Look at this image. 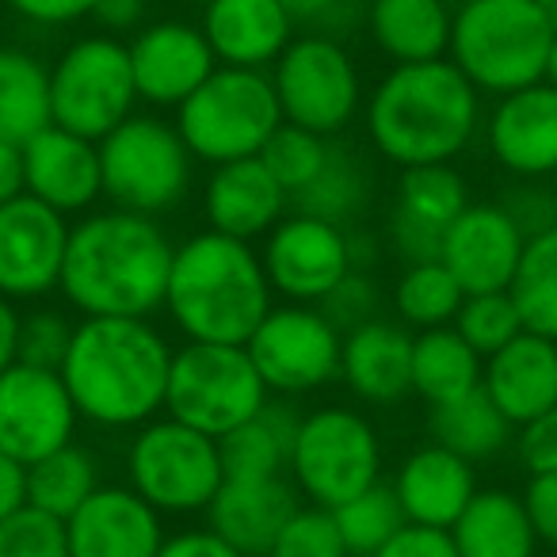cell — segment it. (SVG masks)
I'll return each mask as SVG.
<instances>
[{
	"label": "cell",
	"instance_id": "obj_1",
	"mask_svg": "<svg viewBox=\"0 0 557 557\" xmlns=\"http://www.w3.org/2000/svg\"><path fill=\"white\" fill-rule=\"evenodd\" d=\"M172 252L157 218L92 210L70 230L58 290L81 318H153L164 310Z\"/></svg>",
	"mask_w": 557,
	"mask_h": 557
},
{
	"label": "cell",
	"instance_id": "obj_2",
	"mask_svg": "<svg viewBox=\"0 0 557 557\" xmlns=\"http://www.w3.org/2000/svg\"><path fill=\"white\" fill-rule=\"evenodd\" d=\"M169 371L172 344L149 318H81L58 374L81 420L123 432L161 417Z\"/></svg>",
	"mask_w": 557,
	"mask_h": 557
},
{
	"label": "cell",
	"instance_id": "obj_3",
	"mask_svg": "<svg viewBox=\"0 0 557 557\" xmlns=\"http://www.w3.org/2000/svg\"><path fill=\"white\" fill-rule=\"evenodd\" d=\"M481 131V92L450 58L394 65L367 103V134L397 169L450 164Z\"/></svg>",
	"mask_w": 557,
	"mask_h": 557
},
{
	"label": "cell",
	"instance_id": "obj_4",
	"mask_svg": "<svg viewBox=\"0 0 557 557\" xmlns=\"http://www.w3.org/2000/svg\"><path fill=\"white\" fill-rule=\"evenodd\" d=\"M271 306L275 290L268 283L260 252L248 240L202 230L176 245L164 310L191 344L245 348Z\"/></svg>",
	"mask_w": 557,
	"mask_h": 557
},
{
	"label": "cell",
	"instance_id": "obj_5",
	"mask_svg": "<svg viewBox=\"0 0 557 557\" xmlns=\"http://www.w3.org/2000/svg\"><path fill=\"white\" fill-rule=\"evenodd\" d=\"M554 27L539 0H462L447 58L478 92L508 96L546 81Z\"/></svg>",
	"mask_w": 557,
	"mask_h": 557
},
{
	"label": "cell",
	"instance_id": "obj_6",
	"mask_svg": "<svg viewBox=\"0 0 557 557\" xmlns=\"http://www.w3.org/2000/svg\"><path fill=\"white\" fill-rule=\"evenodd\" d=\"M283 126L275 85L268 70L218 65L176 108V131L195 161L230 164L260 157L271 134Z\"/></svg>",
	"mask_w": 557,
	"mask_h": 557
},
{
	"label": "cell",
	"instance_id": "obj_7",
	"mask_svg": "<svg viewBox=\"0 0 557 557\" xmlns=\"http://www.w3.org/2000/svg\"><path fill=\"white\" fill-rule=\"evenodd\" d=\"M191 164L195 157L176 123L161 115H131L100 141L103 199L131 214L161 218L184 202Z\"/></svg>",
	"mask_w": 557,
	"mask_h": 557
},
{
	"label": "cell",
	"instance_id": "obj_8",
	"mask_svg": "<svg viewBox=\"0 0 557 557\" xmlns=\"http://www.w3.org/2000/svg\"><path fill=\"white\" fill-rule=\"evenodd\" d=\"M271 389L237 344H191L172 351L164 412L195 432L222 440L268 405Z\"/></svg>",
	"mask_w": 557,
	"mask_h": 557
},
{
	"label": "cell",
	"instance_id": "obj_9",
	"mask_svg": "<svg viewBox=\"0 0 557 557\" xmlns=\"http://www.w3.org/2000/svg\"><path fill=\"white\" fill-rule=\"evenodd\" d=\"M287 478L318 508H341L382 481V443L374 424L356 409L325 405L298 420Z\"/></svg>",
	"mask_w": 557,
	"mask_h": 557
},
{
	"label": "cell",
	"instance_id": "obj_10",
	"mask_svg": "<svg viewBox=\"0 0 557 557\" xmlns=\"http://www.w3.org/2000/svg\"><path fill=\"white\" fill-rule=\"evenodd\" d=\"M126 473L134 493L153 504L161 516L207 511L218 488L225 485L218 440L172 417H153L134 432L126 450Z\"/></svg>",
	"mask_w": 557,
	"mask_h": 557
},
{
	"label": "cell",
	"instance_id": "obj_11",
	"mask_svg": "<svg viewBox=\"0 0 557 557\" xmlns=\"http://www.w3.org/2000/svg\"><path fill=\"white\" fill-rule=\"evenodd\" d=\"M131 50L115 35H85L50 65V123L103 141L138 108Z\"/></svg>",
	"mask_w": 557,
	"mask_h": 557
},
{
	"label": "cell",
	"instance_id": "obj_12",
	"mask_svg": "<svg viewBox=\"0 0 557 557\" xmlns=\"http://www.w3.org/2000/svg\"><path fill=\"white\" fill-rule=\"evenodd\" d=\"M271 85L283 108V123H295L321 138L341 134L363 103L356 58L341 39L325 35H295V42L271 65Z\"/></svg>",
	"mask_w": 557,
	"mask_h": 557
},
{
	"label": "cell",
	"instance_id": "obj_13",
	"mask_svg": "<svg viewBox=\"0 0 557 557\" xmlns=\"http://www.w3.org/2000/svg\"><path fill=\"white\" fill-rule=\"evenodd\" d=\"M344 333L325 310L302 302L271 306L245 351L271 394H310L341 379Z\"/></svg>",
	"mask_w": 557,
	"mask_h": 557
},
{
	"label": "cell",
	"instance_id": "obj_14",
	"mask_svg": "<svg viewBox=\"0 0 557 557\" xmlns=\"http://www.w3.org/2000/svg\"><path fill=\"white\" fill-rule=\"evenodd\" d=\"M260 260L275 295L287 302L321 306L356 271V248L344 225L295 210L263 237Z\"/></svg>",
	"mask_w": 557,
	"mask_h": 557
},
{
	"label": "cell",
	"instance_id": "obj_15",
	"mask_svg": "<svg viewBox=\"0 0 557 557\" xmlns=\"http://www.w3.org/2000/svg\"><path fill=\"white\" fill-rule=\"evenodd\" d=\"M77 405L62 374L12 363L0 374V450L32 466L62 450L77 432Z\"/></svg>",
	"mask_w": 557,
	"mask_h": 557
},
{
	"label": "cell",
	"instance_id": "obj_16",
	"mask_svg": "<svg viewBox=\"0 0 557 557\" xmlns=\"http://www.w3.org/2000/svg\"><path fill=\"white\" fill-rule=\"evenodd\" d=\"M70 218L32 195L0 207V295L12 302L58 290L70 248Z\"/></svg>",
	"mask_w": 557,
	"mask_h": 557
},
{
	"label": "cell",
	"instance_id": "obj_17",
	"mask_svg": "<svg viewBox=\"0 0 557 557\" xmlns=\"http://www.w3.org/2000/svg\"><path fill=\"white\" fill-rule=\"evenodd\" d=\"M523 245L527 233L504 202H470L450 222L440 260L458 278L462 295H493L511 287Z\"/></svg>",
	"mask_w": 557,
	"mask_h": 557
},
{
	"label": "cell",
	"instance_id": "obj_18",
	"mask_svg": "<svg viewBox=\"0 0 557 557\" xmlns=\"http://www.w3.org/2000/svg\"><path fill=\"white\" fill-rule=\"evenodd\" d=\"M126 50H131L138 100L149 108H180L218 70V58L202 27L187 20L146 24L141 32H134Z\"/></svg>",
	"mask_w": 557,
	"mask_h": 557
},
{
	"label": "cell",
	"instance_id": "obj_19",
	"mask_svg": "<svg viewBox=\"0 0 557 557\" xmlns=\"http://www.w3.org/2000/svg\"><path fill=\"white\" fill-rule=\"evenodd\" d=\"M20 157H24V195L47 202L58 214H88L103 199L100 141L50 123L20 146Z\"/></svg>",
	"mask_w": 557,
	"mask_h": 557
},
{
	"label": "cell",
	"instance_id": "obj_20",
	"mask_svg": "<svg viewBox=\"0 0 557 557\" xmlns=\"http://www.w3.org/2000/svg\"><path fill=\"white\" fill-rule=\"evenodd\" d=\"M70 557H157L164 516L131 485H100L65 519Z\"/></svg>",
	"mask_w": 557,
	"mask_h": 557
},
{
	"label": "cell",
	"instance_id": "obj_21",
	"mask_svg": "<svg viewBox=\"0 0 557 557\" xmlns=\"http://www.w3.org/2000/svg\"><path fill=\"white\" fill-rule=\"evenodd\" d=\"M466 207H470L466 180L450 164L401 169L394 210H389V240L397 256H405L409 263L440 260L443 237Z\"/></svg>",
	"mask_w": 557,
	"mask_h": 557
},
{
	"label": "cell",
	"instance_id": "obj_22",
	"mask_svg": "<svg viewBox=\"0 0 557 557\" xmlns=\"http://www.w3.org/2000/svg\"><path fill=\"white\" fill-rule=\"evenodd\" d=\"M488 153L519 180H546L557 172V88L546 81L496 100L485 123Z\"/></svg>",
	"mask_w": 557,
	"mask_h": 557
},
{
	"label": "cell",
	"instance_id": "obj_23",
	"mask_svg": "<svg viewBox=\"0 0 557 557\" xmlns=\"http://www.w3.org/2000/svg\"><path fill=\"white\" fill-rule=\"evenodd\" d=\"M302 508V493L287 473L278 478H225L207 508L210 531L245 557H268L290 516Z\"/></svg>",
	"mask_w": 557,
	"mask_h": 557
},
{
	"label": "cell",
	"instance_id": "obj_24",
	"mask_svg": "<svg viewBox=\"0 0 557 557\" xmlns=\"http://www.w3.org/2000/svg\"><path fill=\"white\" fill-rule=\"evenodd\" d=\"M290 195L278 187L260 157L214 164L207 187H202V214L210 230L225 233L252 245L256 237H268L287 218Z\"/></svg>",
	"mask_w": 557,
	"mask_h": 557
},
{
	"label": "cell",
	"instance_id": "obj_25",
	"mask_svg": "<svg viewBox=\"0 0 557 557\" xmlns=\"http://www.w3.org/2000/svg\"><path fill=\"white\" fill-rule=\"evenodd\" d=\"M199 27L218 65L233 70H268L295 42V24L278 0H210Z\"/></svg>",
	"mask_w": 557,
	"mask_h": 557
},
{
	"label": "cell",
	"instance_id": "obj_26",
	"mask_svg": "<svg viewBox=\"0 0 557 557\" xmlns=\"http://www.w3.org/2000/svg\"><path fill=\"white\" fill-rule=\"evenodd\" d=\"M394 493L409 523L450 531L466 511V504L478 496V473H473V462L458 458L455 450L428 443L401 462L394 478Z\"/></svg>",
	"mask_w": 557,
	"mask_h": 557
},
{
	"label": "cell",
	"instance_id": "obj_27",
	"mask_svg": "<svg viewBox=\"0 0 557 557\" xmlns=\"http://www.w3.org/2000/svg\"><path fill=\"white\" fill-rule=\"evenodd\" d=\"M341 379L359 401L397 405L412 394V333L382 318L344 333Z\"/></svg>",
	"mask_w": 557,
	"mask_h": 557
},
{
	"label": "cell",
	"instance_id": "obj_28",
	"mask_svg": "<svg viewBox=\"0 0 557 557\" xmlns=\"http://www.w3.org/2000/svg\"><path fill=\"white\" fill-rule=\"evenodd\" d=\"M485 394L511 424H527L557 405V341L539 333H519L508 348L485 359Z\"/></svg>",
	"mask_w": 557,
	"mask_h": 557
},
{
	"label": "cell",
	"instance_id": "obj_29",
	"mask_svg": "<svg viewBox=\"0 0 557 557\" xmlns=\"http://www.w3.org/2000/svg\"><path fill=\"white\" fill-rule=\"evenodd\" d=\"M367 27L394 65L447 58L455 12L447 0H367Z\"/></svg>",
	"mask_w": 557,
	"mask_h": 557
},
{
	"label": "cell",
	"instance_id": "obj_30",
	"mask_svg": "<svg viewBox=\"0 0 557 557\" xmlns=\"http://www.w3.org/2000/svg\"><path fill=\"white\" fill-rule=\"evenodd\" d=\"M458 557H534L539 534L527 519L523 496L508 488H478L450 527Z\"/></svg>",
	"mask_w": 557,
	"mask_h": 557
},
{
	"label": "cell",
	"instance_id": "obj_31",
	"mask_svg": "<svg viewBox=\"0 0 557 557\" xmlns=\"http://www.w3.org/2000/svg\"><path fill=\"white\" fill-rule=\"evenodd\" d=\"M485 359L462 341L455 325L420 329L412 336V394L424 397L432 409L481 389Z\"/></svg>",
	"mask_w": 557,
	"mask_h": 557
},
{
	"label": "cell",
	"instance_id": "obj_32",
	"mask_svg": "<svg viewBox=\"0 0 557 557\" xmlns=\"http://www.w3.org/2000/svg\"><path fill=\"white\" fill-rule=\"evenodd\" d=\"M298 420L302 417L295 409L268 401L248 424L222 435L218 450H222L225 478H278V473H287Z\"/></svg>",
	"mask_w": 557,
	"mask_h": 557
},
{
	"label": "cell",
	"instance_id": "obj_33",
	"mask_svg": "<svg viewBox=\"0 0 557 557\" xmlns=\"http://www.w3.org/2000/svg\"><path fill=\"white\" fill-rule=\"evenodd\" d=\"M50 126V70L20 47H0V141L24 146Z\"/></svg>",
	"mask_w": 557,
	"mask_h": 557
},
{
	"label": "cell",
	"instance_id": "obj_34",
	"mask_svg": "<svg viewBox=\"0 0 557 557\" xmlns=\"http://www.w3.org/2000/svg\"><path fill=\"white\" fill-rule=\"evenodd\" d=\"M428 428L435 435L432 443L455 450L466 462H488V458H496L511 443V432H516V424L496 409V401L485 394V386L458 397V401L432 409Z\"/></svg>",
	"mask_w": 557,
	"mask_h": 557
},
{
	"label": "cell",
	"instance_id": "obj_35",
	"mask_svg": "<svg viewBox=\"0 0 557 557\" xmlns=\"http://www.w3.org/2000/svg\"><path fill=\"white\" fill-rule=\"evenodd\" d=\"M96 488H100V462L81 443H65L62 450L27 466V504L62 523Z\"/></svg>",
	"mask_w": 557,
	"mask_h": 557
},
{
	"label": "cell",
	"instance_id": "obj_36",
	"mask_svg": "<svg viewBox=\"0 0 557 557\" xmlns=\"http://www.w3.org/2000/svg\"><path fill=\"white\" fill-rule=\"evenodd\" d=\"M508 295L527 333L557 341V225L527 237Z\"/></svg>",
	"mask_w": 557,
	"mask_h": 557
},
{
	"label": "cell",
	"instance_id": "obj_37",
	"mask_svg": "<svg viewBox=\"0 0 557 557\" xmlns=\"http://www.w3.org/2000/svg\"><path fill=\"white\" fill-rule=\"evenodd\" d=\"M367 199H371V180H367L363 161L351 149L333 146V153H329L325 169L318 172V180L306 191H298L290 202H295L298 214L348 225L351 218L363 214Z\"/></svg>",
	"mask_w": 557,
	"mask_h": 557
},
{
	"label": "cell",
	"instance_id": "obj_38",
	"mask_svg": "<svg viewBox=\"0 0 557 557\" xmlns=\"http://www.w3.org/2000/svg\"><path fill=\"white\" fill-rule=\"evenodd\" d=\"M462 298L466 295L458 287V278L443 268V260L409 263L394 290V306L401 313V321L417 329L455 325L458 310H462Z\"/></svg>",
	"mask_w": 557,
	"mask_h": 557
},
{
	"label": "cell",
	"instance_id": "obj_39",
	"mask_svg": "<svg viewBox=\"0 0 557 557\" xmlns=\"http://www.w3.org/2000/svg\"><path fill=\"white\" fill-rule=\"evenodd\" d=\"M333 519H336V527H341V539L351 557H374L405 523H409L394 485H382V481L367 488V493L344 500L341 508H333Z\"/></svg>",
	"mask_w": 557,
	"mask_h": 557
},
{
	"label": "cell",
	"instance_id": "obj_40",
	"mask_svg": "<svg viewBox=\"0 0 557 557\" xmlns=\"http://www.w3.org/2000/svg\"><path fill=\"white\" fill-rule=\"evenodd\" d=\"M329 153H333V141L321 138L313 131H302L295 123H283L268 138V146L260 149V161L268 164V172L278 180V187L295 199L298 191L318 180V172L325 169Z\"/></svg>",
	"mask_w": 557,
	"mask_h": 557
},
{
	"label": "cell",
	"instance_id": "obj_41",
	"mask_svg": "<svg viewBox=\"0 0 557 557\" xmlns=\"http://www.w3.org/2000/svg\"><path fill=\"white\" fill-rule=\"evenodd\" d=\"M455 329L481 359H488L523 333V318H519L508 290H493V295H466Z\"/></svg>",
	"mask_w": 557,
	"mask_h": 557
},
{
	"label": "cell",
	"instance_id": "obj_42",
	"mask_svg": "<svg viewBox=\"0 0 557 557\" xmlns=\"http://www.w3.org/2000/svg\"><path fill=\"white\" fill-rule=\"evenodd\" d=\"M268 557H351L341 539L333 511L318 508V504H302L283 527Z\"/></svg>",
	"mask_w": 557,
	"mask_h": 557
},
{
	"label": "cell",
	"instance_id": "obj_43",
	"mask_svg": "<svg viewBox=\"0 0 557 557\" xmlns=\"http://www.w3.org/2000/svg\"><path fill=\"white\" fill-rule=\"evenodd\" d=\"M0 557H70L65 523L27 504L0 523Z\"/></svg>",
	"mask_w": 557,
	"mask_h": 557
},
{
	"label": "cell",
	"instance_id": "obj_44",
	"mask_svg": "<svg viewBox=\"0 0 557 557\" xmlns=\"http://www.w3.org/2000/svg\"><path fill=\"white\" fill-rule=\"evenodd\" d=\"M73 321L58 310H35L20 318V348L16 363L42 367V371H62L73 344Z\"/></svg>",
	"mask_w": 557,
	"mask_h": 557
},
{
	"label": "cell",
	"instance_id": "obj_45",
	"mask_svg": "<svg viewBox=\"0 0 557 557\" xmlns=\"http://www.w3.org/2000/svg\"><path fill=\"white\" fill-rule=\"evenodd\" d=\"M287 9L295 32L325 35V39H344L363 16V0H278Z\"/></svg>",
	"mask_w": 557,
	"mask_h": 557
},
{
	"label": "cell",
	"instance_id": "obj_46",
	"mask_svg": "<svg viewBox=\"0 0 557 557\" xmlns=\"http://www.w3.org/2000/svg\"><path fill=\"white\" fill-rule=\"evenodd\" d=\"M374 306H379V287H374V278L367 275V271L356 268L341 287L321 302V310H325V318L333 321L341 333H351L356 325L374 321Z\"/></svg>",
	"mask_w": 557,
	"mask_h": 557
},
{
	"label": "cell",
	"instance_id": "obj_47",
	"mask_svg": "<svg viewBox=\"0 0 557 557\" xmlns=\"http://www.w3.org/2000/svg\"><path fill=\"white\" fill-rule=\"evenodd\" d=\"M516 447L527 473H557V405L519 424Z\"/></svg>",
	"mask_w": 557,
	"mask_h": 557
},
{
	"label": "cell",
	"instance_id": "obj_48",
	"mask_svg": "<svg viewBox=\"0 0 557 557\" xmlns=\"http://www.w3.org/2000/svg\"><path fill=\"white\" fill-rule=\"evenodd\" d=\"M0 4L35 27H70L92 20L100 0H0Z\"/></svg>",
	"mask_w": 557,
	"mask_h": 557
},
{
	"label": "cell",
	"instance_id": "obj_49",
	"mask_svg": "<svg viewBox=\"0 0 557 557\" xmlns=\"http://www.w3.org/2000/svg\"><path fill=\"white\" fill-rule=\"evenodd\" d=\"M523 508L539 542L557 549V473H531L523 488Z\"/></svg>",
	"mask_w": 557,
	"mask_h": 557
},
{
	"label": "cell",
	"instance_id": "obj_50",
	"mask_svg": "<svg viewBox=\"0 0 557 557\" xmlns=\"http://www.w3.org/2000/svg\"><path fill=\"white\" fill-rule=\"evenodd\" d=\"M374 557H458V549L450 542V531L405 523Z\"/></svg>",
	"mask_w": 557,
	"mask_h": 557
},
{
	"label": "cell",
	"instance_id": "obj_51",
	"mask_svg": "<svg viewBox=\"0 0 557 557\" xmlns=\"http://www.w3.org/2000/svg\"><path fill=\"white\" fill-rule=\"evenodd\" d=\"M504 207H508V214L516 218L519 230H523L527 237L557 225V195L546 191V187H523V191L508 195Z\"/></svg>",
	"mask_w": 557,
	"mask_h": 557
},
{
	"label": "cell",
	"instance_id": "obj_52",
	"mask_svg": "<svg viewBox=\"0 0 557 557\" xmlns=\"http://www.w3.org/2000/svg\"><path fill=\"white\" fill-rule=\"evenodd\" d=\"M157 557H245L230 546V542L218 539L210 527H195V531L169 534Z\"/></svg>",
	"mask_w": 557,
	"mask_h": 557
},
{
	"label": "cell",
	"instance_id": "obj_53",
	"mask_svg": "<svg viewBox=\"0 0 557 557\" xmlns=\"http://www.w3.org/2000/svg\"><path fill=\"white\" fill-rule=\"evenodd\" d=\"M146 0H100L92 12V20L100 24L103 35H134L146 27Z\"/></svg>",
	"mask_w": 557,
	"mask_h": 557
},
{
	"label": "cell",
	"instance_id": "obj_54",
	"mask_svg": "<svg viewBox=\"0 0 557 557\" xmlns=\"http://www.w3.org/2000/svg\"><path fill=\"white\" fill-rule=\"evenodd\" d=\"M27 508V466L0 450V523Z\"/></svg>",
	"mask_w": 557,
	"mask_h": 557
},
{
	"label": "cell",
	"instance_id": "obj_55",
	"mask_svg": "<svg viewBox=\"0 0 557 557\" xmlns=\"http://www.w3.org/2000/svg\"><path fill=\"white\" fill-rule=\"evenodd\" d=\"M20 318L24 313L16 310L12 298L0 295V374L16 363V348H20Z\"/></svg>",
	"mask_w": 557,
	"mask_h": 557
},
{
	"label": "cell",
	"instance_id": "obj_56",
	"mask_svg": "<svg viewBox=\"0 0 557 557\" xmlns=\"http://www.w3.org/2000/svg\"><path fill=\"white\" fill-rule=\"evenodd\" d=\"M16 195H24V157H20V146L0 141V207Z\"/></svg>",
	"mask_w": 557,
	"mask_h": 557
},
{
	"label": "cell",
	"instance_id": "obj_57",
	"mask_svg": "<svg viewBox=\"0 0 557 557\" xmlns=\"http://www.w3.org/2000/svg\"><path fill=\"white\" fill-rule=\"evenodd\" d=\"M546 85L557 88V35H554V47H549V62H546Z\"/></svg>",
	"mask_w": 557,
	"mask_h": 557
},
{
	"label": "cell",
	"instance_id": "obj_58",
	"mask_svg": "<svg viewBox=\"0 0 557 557\" xmlns=\"http://www.w3.org/2000/svg\"><path fill=\"white\" fill-rule=\"evenodd\" d=\"M539 9H542V16L549 20V27H554V35H557V0H539Z\"/></svg>",
	"mask_w": 557,
	"mask_h": 557
},
{
	"label": "cell",
	"instance_id": "obj_59",
	"mask_svg": "<svg viewBox=\"0 0 557 557\" xmlns=\"http://www.w3.org/2000/svg\"><path fill=\"white\" fill-rule=\"evenodd\" d=\"M187 4H202V9H207V4H210V0H187Z\"/></svg>",
	"mask_w": 557,
	"mask_h": 557
}]
</instances>
